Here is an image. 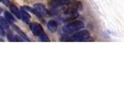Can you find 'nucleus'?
<instances>
[{"label": "nucleus", "instance_id": "nucleus-1", "mask_svg": "<svg viewBox=\"0 0 124 112\" xmlns=\"http://www.w3.org/2000/svg\"><path fill=\"white\" fill-rule=\"evenodd\" d=\"M84 27V24L81 21H74L72 23H69L67 24H65L62 27V31L67 34L71 33H76V32L79 31Z\"/></svg>", "mask_w": 124, "mask_h": 112}, {"label": "nucleus", "instance_id": "nucleus-2", "mask_svg": "<svg viewBox=\"0 0 124 112\" xmlns=\"http://www.w3.org/2000/svg\"><path fill=\"white\" fill-rule=\"evenodd\" d=\"M90 37V33L87 30H83L80 32H77L76 34L70 36V37H65L62 39H65L67 41H85L87 40Z\"/></svg>", "mask_w": 124, "mask_h": 112}, {"label": "nucleus", "instance_id": "nucleus-3", "mask_svg": "<svg viewBox=\"0 0 124 112\" xmlns=\"http://www.w3.org/2000/svg\"><path fill=\"white\" fill-rule=\"evenodd\" d=\"M30 29L34 33V35H36L37 37H40L42 34H44L43 27L41 26V24H39L37 23H32L30 24Z\"/></svg>", "mask_w": 124, "mask_h": 112}, {"label": "nucleus", "instance_id": "nucleus-4", "mask_svg": "<svg viewBox=\"0 0 124 112\" xmlns=\"http://www.w3.org/2000/svg\"><path fill=\"white\" fill-rule=\"evenodd\" d=\"M70 0H52L50 2V5L51 8H58V7L67 5Z\"/></svg>", "mask_w": 124, "mask_h": 112}, {"label": "nucleus", "instance_id": "nucleus-5", "mask_svg": "<svg viewBox=\"0 0 124 112\" xmlns=\"http://www.w3.org/2000/svg\"><path fill=\"white\" fill-rule=\"evenodd\" d=\"M21 10V16H22V20L26 23V24H29L30 23V15H29V13L27 12L26 10H24V8H21L20 9Z\"/></svg>", "mask_w": 124, "mask_h": 112}, {"label": "nucleus", "instance_id": "nucleus-6", "mask_svg": "<svg viewBox=\"0 0 124 112\" xmlns=\"http://www.w3.org/2000/svg\"><path fill=\"white\" fill-rule=\"evenodd\" d=\"M48 29L50 30V32H55L57 29H58V24H57V22L55 21H53V20H51L50 21L49 23H48Z\"/></svg>", "mask_w": 124, "mask_h": 112}, {"label": "nucleus", "instance_id": "nucleus-7", "mask_svg": "<svg viewBox=\"0 0 124 112\" xmlns=\"http://www.w3.org/2000/svg\"><path fill=\"white\" fill-rule=\"evenodd\" d=\"M9 8H10V11L12 12V14H14V16L18 19H22V16H21V10L19 9L17 7L13 6V5H10L9 6Z\"/></svg>", "mask_w": 124, "mask_h": 112}, {"label": "nucleus", "instance_id": "nucleus-8", "mask_svg": "<svg viewBox=\"0 0 124 112\" xmlns=\"http://www.w3.org/2000/svg\"><path fill=\"white\" fill-rule=\"evenodd\" d=\"M35 8H36L41 15H47V14L49 13L48 10H47V8H46L43 5H41V4H37V5L35 6Z\"/></svg>", "mask_w": 124, "mask_h": 112}, {"label": "nucleus", "instance_id": "nucleus-9", "mask_svg": "<svg viewBox=\"0 0 124 112\" xmlns=\"http://www.w3.org/2000/svg\"><path fill=\"white\" fill-rule=\"evenodd\" d=\"M23 8H24V9H27V10H29V11H31V12H33L35 15H37V17L42 18V15L38 12L36 8H31V7H23Z\"/></svg>", "mask_w": 124, "mask_h": 112}, {"label": "nucleus", "instance_id": "nucleus-10", "mask_svg": "<svg viewBox=\"0 0 124 112\" xmlns=\"http://www.w3.org/2000/svg\"><path fill=\"white\" fill-rule=\"evenodd\" d=\"M13 27H14V29H15V30H16V31H17V32H18V33H19V35H20V36H21V37H23V39H25V40H27V41H30V39H29V37H27V36H26V35H25V34H24V33H23V31H21V30L19 29L18 27L16 26V25H14Z\"/></svg>", "mask_w": 124, "mask_h": 112}, {"label": "nucleus", "instance_id": "nucleus-11", "mask_svg": "<svg viewBox=\"0 0 124 112\" xmlns=\"http://www.w3.org/2000/svg\"><path fill=\"white\" fill-rule=\"evenodd\" d=\"M5 18L7 19V22H8V23H10V24H12L13 22H14V17H13L12 15L10 14L9 12H5Z\"/></svg>", "mask_w": 124, "mask_h": 112}, {"label": "nucleus", "instance_id": "nucleus-12", "mask_svg": "<svg viewBox=\"0 0 124 112\" xmlns=\"http://www.w3.org/2000/svg\"><path fill=\"white\" fill-rule=\"evenodd\" d=\"M0 27L4 28V29H8V24L7 23V21L4 18L0 17Z\"/></svg>", "mask_w": 124, "mask_h": 112}, {"label": "nucleus", "instance_id": "nucleus-13", "mask_svg": "<svg viewBox=\"0 0 124 112\" xmlns=\"http://www.w3.org/2000/svg\"><path fill=\"white\" fill-rule=\"evenodd\" d=\"M39 38L42 40V41H50V38L46 36V34L44 33V34H42L40 37H39Z\"/></svg>", "mask_w": 124, "mask_h": 112}, {"label": "nucleus", "instance_id": "nucleus-14", "mask_svg": "<svg viewBox=\"0 0 124 112\" xmlns=\"http://www.w3.org/2000/svg\"><path fill=\"white\" fill-rule=\"evenodd\" d=\"M0 35H1L2 37H4V36H5V31H4V28H2V27H0Z\"/></svg>", "mask_w": 124, "mask_h": 112}, {"label": "nucleus", "instance_id": "nucleus-15", "mask_svg": "<svg viewBox=\"0 0 124 112\" xmlns=\"http://www.w3.org/2000/svg\"><path fill=\"white\" fill-rule=\"evenodd\" d=\"M1 11H2V9H1V8H0V13H1Z\"/></svg>", "mask_w": 124, "mask_h": 112}, {"label": "nucleus", "instance_id": "nucleus-16", "mask_svg": "<svg viewBox=\"0 0 124 112\" xmlns=\"http://www.w3.org/2000/svg\"><path fill=\"white\" fill-rule=\"evenodd\" d=\"M2 1H3V0H0V2H2Z\"/></svg>", "mask_w": 124, "mask_h": 112}]
</instances>
